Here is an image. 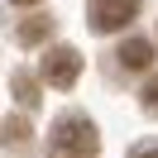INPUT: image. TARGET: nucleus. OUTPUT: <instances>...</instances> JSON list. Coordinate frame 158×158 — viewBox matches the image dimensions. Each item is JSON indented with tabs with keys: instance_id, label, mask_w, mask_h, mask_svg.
I'll return each instance as SVG.
<instances>
[{
	"instance_id": "7",
	"label": "nucleus",
	"mask_w": 158,
	"mask_h": 158,
	"mask_svg": "<svg viewBox=\"0 0 158 158\" xmlns=\"http://www.w3.org/2000/svg\"><path fill=\"white\" fill-rule=\"evenodd\" d=\"M24 139H29V125L24 120H10L5 125V144H24Z\"/></svg>"
},
{
	"instance_id": "2",
	"label": "nucleus",
	"mask_w": 158,
	"mask_h": 158,
	"mask_svg": "<svg viewBox=\"0 0 158 158\" xmlns=\"http://www.w3.org/2000/svg\"><path fill=\"white\" fill-rule=\"evenodd\" d=\"M77 77H81V53L77 48H48V58H43V81L67 91Z\"/></svg>"
},
{
	"instance_id": "6",
	"label": "nucleus",
	"mask_w": 158,
	"mask_h": 158,
	"mask_svg": "<svg viewBox=\"0 0 158 158\" xmlns=\"http://www.w3.org/2000/svg\"><path fill=\"white\" fill-rule=\"evenodd\" d=\"M15 96H19L24 110H34V106H39V81H34L29 72H15Z\"/></svg>"
},
{
	"instance_id": "10",
	"label": "nucleus",
	"mask_w": 158,
	"mask_h": 158,
	"mask_svg": "<svg viewBox=\"0 0 158 158\" xmlns=\"http://www.w3.org/2000/svg\"><path fill=\"white\" fill-rule=\"evenodd\" d=\"M15 5H39V0H15Z\"/></svg>"
},
{
	"instance_id": "9",
	"label": "nucleus",
	"mask_w": 158,
	"mask_h": 158,
	"mask_svg": "<svg viewBox=\"0 0 158 158\" xmlns=\"http://www.w3.org/2000/svg\"><path fill=\"white\" fill-rule=\"evenodd\" d=\"M134 158H158V148H139V153Z\"/></svg>"
},
{
	"instance_id": "4",
	"label": "nucleus",
	"mask_w": 158,
	"mask_h": 158,
	"mask_svg": "<svg viewBox=\"0 0 158 158\" xmlns=\"http://www.w3.org/2000/svg\"><path fill=\"white\" fill-rule=\"evenodd\" d=\"M115 58H120V67H129V72H144L148 62H153V43H148V39H125Z\"/></svg>"
},
{
	"instance_id": "8",
	"label": "nucleus",
	"mask_w": 158,
	"mask_h": 158,
	"mask_svg": "<svg viewBox=\"0 0 158 158\" xmlns=\"http://www.w3.org/2000/svg\"><path fill=\"white\" fill-rule=\"evenodd\" d=\"M139 101H144V110H148V115H158V77L144 86V96H139Z\"/></svg>"
},
{
	"instance_id": "3",
	"label": "nucleus",
	"mask_w": 158,
	"mask_h": 158,
	"mask_svg": "<svg viewBox=\"0 0 158 158\" xmlns=\"http://www.w3.org/2000/svg\"><path fill=\"white\" fill-rule=\"evenodd\" d=\"M134 15H139V0H91V24H96L101 34L125 29Z\"/></svg>"
},
{
	"instance_id": "5",
	"label": "nucleus",
	"mask_w": 158,
	"mask_h": 158,
	"mask_svg": "<svg viewBox=\"0 0 158 158\" xmlns=\"http://www.w3.org/2000/svg\"><path fill=\"white\" fill-rule=\"evenodd\" d=\"M48 34H53V19H48V15H34V19L19 24V43H43Z\"/></svg>"
},
{
	"instance_id": "1",
	"label": "nucleus",
	"mask_w": 158,
	"mask_h": 158,
	"mask_svg": "<svg viewBox=\"0 0 158 158\" xmlns=\"http://www.w3.org/2000/svg\"><path fill=\"white\" fill-rule=\"evenodd\" d=\"M96 153H101V134H96V125H91L86 115L67 110V115L53 120V129H48V158H96Z\"/></svg>"
}]
</instances>
